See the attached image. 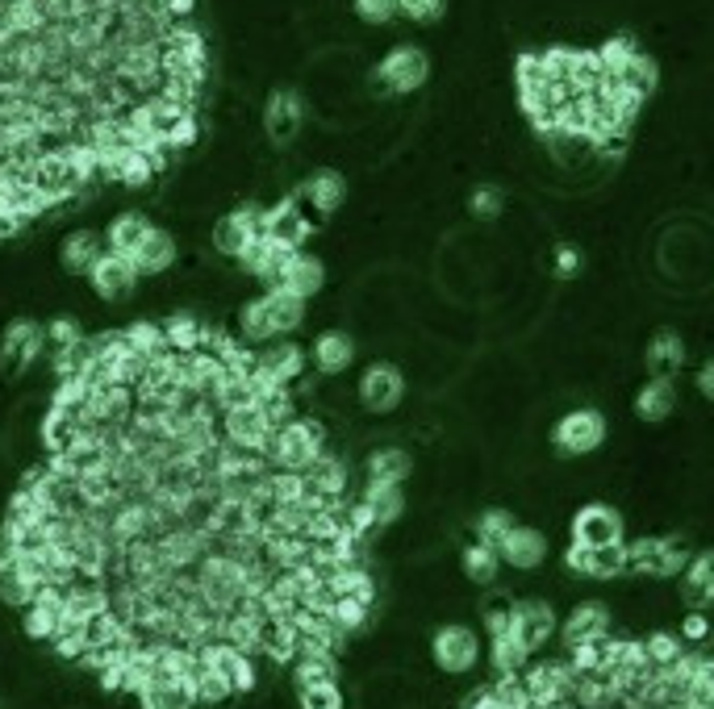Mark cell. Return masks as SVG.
<instances>
[{"mask_svg": "<svg viewBox=\"0 0 714 709\" xmlns=\"http://www.w3.org/2000/svg\"><path fill=\"white\" fill-rule=\"evenodd\" d=\"M322 450H326L322 422H314V417H293V422H284V426L272 431L268 447H263V459L276 467V472H305Z\"/></svg>", "mask_w": 714, "mask_h": 709, "instance_id": "1", "label": "cell"}, {"mask_svg": "<svg viewBox=\"0 0 714 709\" xmlns=\"http://www.w3.org/2000/svg\"><path fill=\"white\" fill-rule=\"evenodd\" d=\"M690 543L685 538H635L627 547V571H644V576H681L690 568Z\"/></svg>", "mask_w": 714, "mask_h": 709, "instance_id": "2", "label": "cell"}, {"mask_svg": "<svg viewBox=\"0 0 714 709\" xmlns=\"http://www.w3.org/2000/svg\"><path fill=\"white\" fill-rule=\"evenodd\" d=\"M606 443V417L597 414V409H573V414H564L552 426V447L556 455L564 459H573V455H590Z\"/></svg>", "mask_w": 714, "mask_h": 709, "instance_id": "3", "label": "cell"}, {"mask_svg": "<svg viewBox=\"0 0 714 709\" xmlns=\"http://www.w3.org/2000/svg\"><path fill=\"white\" fill-rule=\"evenodd\" d=\"M197 659L222 676V680L230 685V692H251L255 689V680H260L251 656H247L243 647H234V642H227V639L201 642V647H197Z\"/></svg>", "mask_w": 714, "mask_h": 709, "instance_id": "4", "label": "cell"}, {"mask_svg": "<svg viewBox=\"0 0 714 709\" xmlns=\"http://www.w3.org/2000/svg\"><path fill=\"white\" fill-rule=\"evenodd\" d=\"M42 346H47V326H38L30 317L9 322L4 338H0V372L4 376H21L42 355Z\"/></svg>", "mask_w": 714, "mask_h": 709, "instance_id": "5", "label": "cell"}, {"mask_svg": "<svg viewBox=\"0 0 714 709\" xmlns=\"http://www.w3.org/2000/svg\"><path fill=\"white\" fill-rule=\"evenodd\" d=\"M431 656H435V664L447 676H464V672H472L476 659H481V639H476L472 626L452 622V626H443V630H435Z\"/></svg>", "mask_w": 714, "mask_h": 709, "instance_id": "6", "label": "cell"}, {"mask_svg": "<svg viewBox=\"0 0 714 709\" xmlns=\"http://www.w3.org/2000/svg\"><path fill=\"white\" fill-rule=\"evenodd\" d=\"M573 680L576 672L569 664H556V659H543V664H526L523 668V685H526V697L535 709H552L560 701L573 697Z\"/></svg>", "mask_w": 714, "mask_h": 709, "instance_id": "7", "label": "cell"}, {"mask_svg": "<svg viewBox=\"0 0 714 709\" xmlns=\"http://www.w3.org/2000/svg\"><path fill=\"white\" fill-rule=\"evenodd\" d=\"M426 75H431V59L419 47H393L376 68L384 92H414L426 84Z\"/></svg>", "mask_w": 714, "mask_h": 709, "instance_id": "8", "label": "cell"}, {"mask_svg": "<svg viewBox=\"0 0 714 709\" xmlns=\"http://www.w3.org/2000/svg\"><path fill=\"white\" fill-rule=\"evenodd\" d=\"M573 543L590 547V551H597V547H619V543H623V514H619V509H610V505H602V502L576 509Z\"/></svg>", "mask_w": 714, "mask_h": 709, "instance_id": "9", "label": "cell"}, {"mask_svg": "<svg viewBox=\"0 0 714 709\" xmlns=\"http://www.w3.org/2000/svg\"><path fill=\"white\" fill-rule=\"evenodd\" d=\"M222 431H227L230 447L251 450V455H263L268 438H272V426H268V417L260 414V405H255V401L227 409V414H222Z\"/></svg>", "mask_w": 714, "mask_h": 709, "instance_id": "10", "label": "cell"}, {"mask_svg": "<svg viewBox=\"0 0 714 709\" xmlns=\"http://www.w3.org/2000/svg\"><path fill=\"white\" fill-rule=\"evenodd\" d=\"M310 230H314V222L301 213V205H296L293 196H289V201H280V205H272V209H263V217H260L263 239L289 246V251H301V243L310 239Z\"/></svg>", "mask_w": 714, "mask_h": 709, "instance_id": "11", "label": "cell"}, {"mask_svg": "<svg viewBox=\"0 0 714 709\" xmlns=\"http://www.w3.org/2000/svg\"><path fill=\"white\" fill-rule=\"evenodd\" d=\"M556 609L547 601H514V618H510V635L523 642L526 651L535 656L543 642L556 635Z\"/></svg>", "mask_w": 714, "mask_h": 709, "instance_id": "12", "label": "cell"}, {"mask_svg": "<svg viewBox=\"0 0 714 709\" xmlns=\"http://www.w3.org/2000/svg\"><path fill=\"white\" fill-rule=\"evenodd\" d=\"M405 397V381L393 364H372L360 376V401H364L368 414H393Z\"/></svg>", "mask_w": 714, "mask_h": 709, "instance_id": "13", "label": "cell"}, {"mask_svg": "<svg viewBox=\"0 0 714 709\" xmlns=\"http://www.w3.org/2000/svg\"><path fill=\"white\" fill-rule=\"evenodd\" d=\"M92 288L101 301H125V296L134 293V284H139V267L130 263V255H118V251H105L101 260L92 263Z\"/></svg>", "mask_w": 714, "mask_h": 709, "instance_id": "14", "label": "cell"}, {"mask_svg": "<svg viewBox=\"0 0 714 709\" xmlns=\"http://www.w3.org/2000/svg\"><path fill=\"white\" fill-rule=\"evenodd\" d=\"M63 601H68V588L47 585L34 597V606H26V618H21V630L34 642H51L59 630H63Z\"/></svg>", "mask_w": 714, "mask_h": 709, "instance_id": "15", "label": "cell"}, {"mask_svg": "<svg viewBox=\"0 0 714 709\" xmlns=\"http://www.w3.org/2000/svg\"><path fill=\"white\" fill-rule=\"evenodd\" d=\"M260 217H263V209H255V205H243V209H234V213H227L222 222L213 225V246H218V255L239 260L247 251V243L260 234Z\"/></svg>", "mask_w": 714, "mask_h": 709, "instance_id": "16", "label": "cell"}, {"mask_svg": "<svg viewBox=\"0 0 714 709\" xmlns=\"http://www.w3.org/2000/svg\"><path fill=\"white\" fill-rule=\"evenodd\" d=\"M301 476H305L310 497H318V502H326V505L343 502V493H348V464H343L339 455H331V450H322Z\"/></svg>", "mask_w": 714, "mask_h": 709, "instance_id": "17", "label": "cell"}, {"mask_svg": "<svg viewBox=\"0 0 714 709\" xmlns=\"http://www.w3.org/2000/svg\"><path fill=\"white\" fill-rule=\"evenodd\" d=\"M339 680V659L322 642H301L293 659V685L296 689H314V685H334Z\"/></svg>", "mask_w": 714, "mask_h": 709, "instance_id": "18", "label": "cell"}, {"mask_svg": "<svg viewBox=\"0 0 714 709\" xmlns=\"http://www.w3.org/2000/svg\"><path fill=\"white\" fill-rule=\"evenodd\" d=\"M497 555H502V564H510V568L531 571L547 559V538H543L540 530H531V526H519V521H514V530L497 543Z\"/></svg>", "mask_w": 714, "mask_h": 709, "instance_id": "19", "label": "cell"}, {"mask_svg": "<svg viewBox=\"0 0 714 709\" xmlns=\"http://www.w3.org/2000/svg\"><path fill=\"white\" fill-rule=\"evenodd\" d=\"M564 635V647H576V642H602L610 635V609L602 601H581V606L569 614V622L560 626Z\"/></svg>", "mask_w": 714, "mask_h": 709, "instance_id": "20", "label": "cell"}, {"mask_svg": "<svg viewBox=\"0 0 714 709\" xmlns=\"http://www.w3.org/2000/svg\"><path fill=\"white\" fill-rule=\"evenodd\" d=\"M322 284H326V267H322L314 255H301V251H293V260L284 263V272H280V280L272 284V288H289L293 296L310 301V296L322 293Z\"/></svg>", "mask_w": 714, "mask_h": 709, "instance_id": "21", "label": "cell"}, {"mask_svg": "<svg viewBox=\"0 0 714 709\" xmlns=\"http://www.w3.org/2000/svg\"><path fill=\"white\" fill-rule=\"evenodd\" d=\"M293 260V251L289 246L272 243V239H263V234H255L251 243H247V251L239 255V263H243L251 276L268 280V284H276L280 272H284V263Z\"/></svg>", "mask_w": 714, "mask_h": 709, "instance_id": "22", "label": "cell"}, {"mask_svg": "<svg viewBox=\"0 0 714 709\" xmlns=\"http://www.w3.org/2000/svg\"><path fill=\"white\" fill-rule=\"evenodd\" d=\"M105 255V243H101V234L97 230H71L63 246H59V263H63V272L71 276H88L92 272V263Z\"/></svg>", "mask_w": 714, "mask_h": 709, "instance_id": "23", "label": "cell"}, {"mask_svg": "<svg viewBox=\"0 0 714 709\" xmlns=\"http://www.w3.org/2000/svg\"><path fill=\"white\" fill-rule=\"evenodd\" d=\"M644 364L652 376H661V381H673L685 364V343H681L677 330H656L652 334V343L644 351Z\"/></svg>", "mask_w": 714, "mask_h": 709, "instance_id": "24", "label": "cell"}, {"mask_svg": "<svg viewBox=\"0 0 714 709\" xmlns=\"http://www.w3.org/2000/svg\"><path fill=\"white\" fill-rule=\"evenodd\" d=\"M314 367L322 376H343L351 364H355V343H351L343 330H326L314 338Z\"/></svg>", "mask_w": 714, "mask_h": 709, "instance_id": "25", "label": "cell"}, {"mask_svg": "<svg viewBox=\"0 0 714 709\" xmlns=\"http://www.w3.org/2000/svg\"><path fill=\"white\" fill-rule=\"evenodd\" d=\"M130 263L139 267V276H159V272H168L175 263V239L168 234V230H147V239H142L139 246H134V255H130Z\"/></svg>", "mask_w": 714, "mask_h": 709, "instance_id": "26", "label": "cell"}, {"mask_svg": "<svg viewBox=\"0 0 714 709\" xmlns=\"http://www.w3.org/2000/svg\"><path fill=\"white\" fill-rule=\"evenodd\" d=\"M263 122H268V139L272 142H289L301 130V101L296 92L280 88L268 97V109H263Z\"/></svg>", "mask_w": 714, "mask_h": 709, "instance_id": "27", "label": "cell"}, {"mask_svg": "<svg viewBox=\"0 0 714 709\" xmlns=\"http://www.w3.org/2000/svg\"><path fill=\"white\" fill-rule=\"evenodd\" d=\"M263 376H272L276 384H293L301 372H305V351L296 343H272L260 351V364H255Z\"/></svg>", "mask_w": 714, "mask_h": 709, "instance_id": "28", "label": "cell"}, {"mask_svg": "<svg viewBox=\"0 0 714 709\" xmlns=\"http://www.w3.org/2000/svg\"><path fill=\"white\" fill-rule=\"evenodd\" d=\"M681 580H685L681 597H685L690 606L694 609L711 606L714 601V551H697L694 559H690V568L681 571Z\"/></svg>", "mask_w": 714, "mask_h": 709, "instance_id": "29", "label": "cell"}, {"mask_svg": "<svg viewBox=\"0 0 714 709\" xmlns=\"http://www.w3.org/2000/svg\"><path fill=\"white\" fill-rule=\"evenodd\" d=\"M263 310H268V322H272V330L280 334H293L301 322H305V301L301 296H293L289 288H268V293L260 296Z\"/></svg>", "mask_w": 714, "mask_h": 709, "instance_id": "30", "label": "cell"}, {"mask_svg": "<svg viewBox=\"0 0 714 709\" xmlns=\"http://www.w3.org/2000/svg\"><path fill=\"white\" fill-rule=\"evenodd\" d=\"M301 196L310 201V205L326 217V213H334V209L343 205V196H348V184H343V175L331 172V168H322V172H314L305 184H301Z\"/></svg>", "mask_w": 714, "mask_h": 709, "instance_id": "31", "label": "cell"}, {"mask_svg": "<svg viewBox=\"0 0 714 709\" xmlns=\"http://www.w3.org/2000/svg\"><path fill=\"white\" fill-rule=\"evenodd\" d=\"M673 409H677V388H673V381L652 376V381L635 393V414L644 417V422H664Z\"/></svg>", "mask_w": 714, "mask_h": 709, "instance_id": "32", "label": "cell"}, {"mask_svg": "<svg viewBox=\"0 0 714 709\" xmlns=\"http://www.w3.org/2000/svg\"><path fill=\"white\" fill-rule=\"evenodd\" d=\"M360 502L368 505V514L376 518V526H393V521L405 514V493L401 485H381V480H368L364 497Z\"/></svg>", "mask_w": 714, "mask_h": 709, "instance_id": "33", "label": "cell"}, {"mask_svg": "<svg viewBox=\"0 0 714 709\" xmlns=\"http://www.w3.org/2000/svg\"><path fill=\"white\" fill-rule=\"evenodd\" d=\"M410 467H414V459H410V450L401 447H381L368 455V480H381V485H401L405 476H410Z\"/></svg>", "mask_w": 714, "mask_h": 709, "instance_id": "34", "label": "cell"}, {"mask_svg": "<svg viewBox=\"0 0 714 709\" xmlns=\"http://www.w3.org/2000/svg\"><path fill=\"white\" fill-rule=\"evenodd\" d=\"M147 230H151V222H147L142 213H122V217H113V222H109V234H105L109 251L134 255V246L147 239Z\"/></svg>", "mask_w": 714, "mask_h": 709, "instance_id": "35", "label": "cell"}, {"mask_svg": "<svg viewBox=\"0 0 714 709\" xmlns=\"http://www.w3.org/2000/svg\"><path fill=\"white\" fill-rule=\"evenodd\" d=\"M460 564H464V576H469L472 585H493L497 571H502V555L485 547V543H469L464 555H460Z\"/></svg>", "mask_w": 714, "mask_h": 709, "instance_id": "36", "label": "cell"}, {"mask_svg": "<svg viewBox=\"0 0 714 709\" xmlns=\"http://www.w3.org/2000/svg\"><path fill=\"white\" fill-rule=\"evenodd\" d=\"M163 343H168V351H175V355L201 351V322H197L192 313H175V317L163 322Z\"/></svg>", "mask_w": 714, "mask_h": 709, "instance_id": "37", "label": "cell"}, {"mask_svg": "<svg viewBox=\"0 0 714 709\" xmlns=\"http://www.w3.org/2000/svg\"><path fill=\"white\" fill-rule=\"evenodd\" d=\"M42 580L38 576H30V571H9V576H0V597H4V606H18V609H26V606H34V597L42 592Z\"/></svg>", "mask_w": 714, "mask_h": 709, "instance_id": "38", "label": "cell"}, {"mask_svg": "<svg viewBox=\"0 0 714 709\" xmlns=\"http://www.w3.org/2000/svg\"><path fill=\"white\" fill-rule=\"evenodd\" d=\"M489 651H493V668H497V676L523 672L526 664H531V651H526L510 630H505V635H493V647H489Z\"/></svg>", "mask_w": 714, "mask_h": 709, "instance_id": "39", "label": "cell"}, {"mask_svg": "<svg viewBox=\"0 0 714 709\" xmlns=\"http://www.w3.org/2000/svg\"><path fill=\"white\" fill-rule=\"evenodd\" d=\"M614 80L627 88V92H635L640 101H647V97H652V88H656V63H652V59H647V54L640 51V54H635V59L627 63V68L614 75Z\"/></svg>", "mask_w": 714, "mask_h": 709, "instance_id": "40", "label": "cell"}, {"mask_svg": "<svg viewBox=\"0 0 714 709\" xmlns=\"http://www.w3.org/2000/svg\"><path fill=\"white\" fill-rule=\"evenodd\" d=\"M239 338H243V343H272V338H276L263 301H247L243 310H239Z\"/></svg>", "mask_w": 714, "mask_h": 709, "instance_id": "41", "label": "cell"}, {"mask_svg": "<svg viewBox=\"0 0 714 709\" xmlns=\"http://www.w3.org/2000/svg\"><path fill=\"white\" fill-rule=\"evenodd\" d=\"M635 54H640V42H635V38L614 34L610 42H602V47H597V63H602V71H606V75H619V71L627 68Z\"/></svg>", "mask_w": 714, "mask_h": 709, "instance_id": "42", "label": "cell"}, {"mask_svg": "<svg viewBox=\"0 0 714 709\" xmlns=\"http://www.w3.org/2000/svg\"><path fill=\"white\" fill-rule=\"evenodd\" d=\"M192 692H197V706H222L227 697H234L227 680L213 668H205L201 659H197V672H192Z\"/></svg>", "mask_w": 714, "mask_h": 709, "instance_id": "43", "label": "cell"}, {"mask_svg": "<svg viewBox=\"0 0 714 709\" xmlns=\"http://www.w3.org/2000/svg\"><path fill=\"white\" fill-rule=\"evenodd\" d=\"M644 651H647V664L652 668H668L685 656V639L681 635H668V630H652L644 639Z\"/></svg>", "mask_w": 714, "mask_h": 709, "instance_id": "44", "label": "cell"}, {"mask_svg": "<svg viewBox=\"0 0 714 709\" xmlns=\"http://www.w3.org/2000/svg\"><path fill=\"white\" fill-rule=\"evenodd\" d=\"M472 530H476V543H485V547L497 551V543L514 530V514L510 509H485L481 518L472 521Z\"/></svg>", "mask_w": 714, "mask_h": 709, "instance_id": "45", "label": "cell"}, {"mask_svg": "<svg viewBox=\"0 0 714 709\" xmlns=\"http://www.w3.org/2000/svg\"><path fill=\"white\" fill-rule=\"evenodd\" d=\"M255 405H260V414L268 417V426L276 431L284 422H293V393L289 388H268V393H255Z\"/></svg>", "mask_w": 714, "mask_h": 709, "instance_id": "46", "label": "cell"}, {"mask_svg": "<svg viewBox=\"0 0 714 709\" xmlns=\"http://www.w3.org/2000/svg\"><path fill=\"white\" fill-rule=\"evenodd\" d=\"M623 571H627V543L590 551V571H585V576H593V580H610V576H623Z\"/></svg>", "mask_w": 714, "mask_h": 709, "instance_id": "47", "label": "cell"}, {"mask_svg": "<svg viewBox=\"0 0 714 709\" xmlns=\"http://www.w3.org/2000/svg\"><path fill=\"white\" fill-rule=\"evenodd\" d=\"M125 343L139 351L142 359H151V355H163L168 351V343H163V326H155V322H134L130 330H122Z\"/></svg>", "mask_w": 714, "mask_h": 709, "instance_id": "48", "label": "cell"}, {"mask_svg": "<svg viewBox=\"0 0 714 709\" xmlns=\"http://www.w3.org/2000/svg\"><path fill=\"white\" fill-rule=\"evenodd\" d=\"M368 609H372L368 601H360V597H343V592H339V597H334V606H331V622L348 635V630H360V626L368 622Z\"/></svg>", "mask_w": 714, "mask_h": 709, "instance_id": "49", "label": "cell"}, {"mask_svg": "<svg viewBox=\"0 0 714 709\" xmlns=\"http://www.w3.org/2000/svg\"><path fill=\"white\" fill-rule=\"evenodd\" d=\"M155 163L142 155V151H130V155L122 159V168H118V184H125V189H147L151 180H155Z\"/></svg>", "mask_w": 714, "mask_h": 709, "instance_id": "50", "label": "cell"}, {"mask_svg": "<svg viewBox=\"0 0 714 709\" xmlns=\"http://www.w3.org/2000/svg\"><path fill=\"white\" fill-rule=\"evenodd\" d=\"M296 706L301 709H343V689L334 685H314V689H296Z\"/></svg>", "mask_w": 714, "mask_h": 709, "instance_id": "51", "label": "cell"}, {"mask_svg": "<svg viewBox=\"0 0 714 709\" xmlns=\"http://www.w3.org/2000/svg\"><path fill=\"white\" fill-rule=\"evenodd\" d=\"M481 618H485L489 635H505V630H510V618H514V601L502 597V592H493V597H485V606H481Z\"/></svg>", "mask_w": 714, "mask_h": 709, "instance_id": "52", "label": "cell"}, {"mask_svg": "<svg viewBox=\"0 0 714 709\" xmlns=\"http://www.w3.org/2000/svg\"><path fill=\"white\" fill-rule=\"evenodd\" d=\"M47 343H51L54 351H68V346L84 343V330H80L76 317H54L51 326H47Z\"/></svg>", "mask_w": 714, "mask_h": 709, "instance_id": "53", "label": "cell"}, {"mask_svg": "<svg viewBox=\"0 0 714 709\" xmlns=\"http://www.w3.org/2000/svg\"><path fill=\"white\" fill-rule=\"evenodd\" d=\"M443 9H447V0H398V13L410 21H439L443 18Z\"/></svg>", "mask_w": 714, "mask_h": 709, "instance_id": "54", "label": "cell"}, {"mask_svg": "<svg viewBox=\"0 0 714 709\" xmlns=\"http://www.w3.org/2000/svg\"><path fill=\"white\" fill-rule=\"evenodd\" d=\"M581 267H585V260H581V251H576L573 243H560L556 251H552V272H556L560 280H573Z\"/></svg>", "mask_w": 714, "mask_h": 709, "instance_id": "55", "label": "cell"}, {"mask_svg": "<svg viewBox=\"0 0 714 709\" xmlns=\"http://www.w3.org/2000/svg\"><path fill=\"white\" fill-rule=\"evenodd\" d=\"M502 189H493V184H485V189H476L469 196V209L476 213V217H497L502 213Z\"/></svg>", "mask_w": 714, "mask_h": 709, "instance_id": "56", "label": "cell"}, {"mask_svg": "<svg viewBox=\"0 0 714 709\" xmlns=\"http://www.w3.org/2000/svg\"><path fill=\"white\" fill-rule=\"evenodd\" d=\"M355 13H360V21L384 26V21L398 18V0H355Z\"/></svg>", "mask_w": 714, "mask_h": 709, "instance_id": "57", "label": "cell"}, {"mask_svg": "<svg viewBox=\"0 0 714 709\" xmlns=\"http://www.w3.org/2000/svg\"><path fill=\"white\" fill-rule=\"evenodd\" d=\"M51 642L63 659H84L88 656V630H59Z\"/></svg>", "mask_w": 714, "mask_h": 709, "instance_id": "58", "label": "cell"}, {"mask_svg": "<svg viewBox=\"0 0 714 709\" xmlns=\"http://www.w3.org/2000/svg\"><path fill=\"white\" fill-rule=\"evenodd\" d=\"M714 635V626H711V618L702 614V609H690V618L681 622V639H690V642H706Z\"/></svg>", "mask_w": 714, "mask_h": 709, "instance_id": "59", "label": "cell"}, {"mask_svg": "<svg viewBox=\"0 0 714 709\" xmlns=\"http://www.w3.org/2000/svg\"><path fill=\"white\" fill-rule=\"evenodd\" d=\"M697 393L706 401H714V359H706V364L697 367Z\"/></svg>", "mask_w": 714, "mask_h": 709, "instance_id": "60", "label": "cell"}]
</instances>
